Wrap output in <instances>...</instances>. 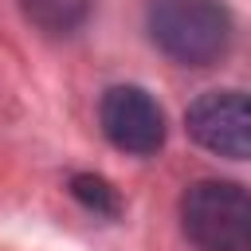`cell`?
Returning <instances> with one entry per match:
<instances>
[{"instance_id":"cell-1","label":"cell","mask_w":251,"mask_h":251,"mask_svg":"<svg viewBox=\"0 0 251 251\" xmlns=\"http://www.w3.org/2000/svg\"><path fill=\"white\" fill-rule=\"evenodd\" d=\"M153 43L180 67H208L231 43V16L220 0H149Z\"/></svg>"},{"instance_id":"cell-3","label":"cell","mask_w":251,"mask_h":251,"mask_svg":"<svg viewBox=\"0 0 251 251\" xmlns=\"http://www.w3.org/2000/svg\"><path fill=\"white\" fill-rule=\"evenodd\" d=\"M98 126L114 149L133 157H153L165 145V110L141 86H110L98 102Z\"/></svg>"},{"instance_id":"cell-2","label":"cell","mask_w":251,"mask_h":251,"mask_svg":"<svg viewBox=\"0 0 251 251\" xmlns=\"http://www.w3.org/2000/svg\"><path fill=\"white\" fill-rule=\"evenodd\" d=\"M180 227L196 251H251V188L196 180L180 196Z\"/></svg>"},{"instance_id":"cell-4","label":"cell","mask_w":251,"mask_h":251,"mask_svg":"<svg viewBox=\"0 0 251 251\" xmlns=\"http://www.w3.org/2000/svg\"><path fill=\"white\" fill-rule=\"evenodd\" d=\"M184 126L192 141L208 153L227 161H251V94L208 90L188 106Z\"/></svg>"},{"instance_id":"cell-6","label":"cell","mask_w":251,"mask_h":251,"mask_svg":"<svg viewBox=\"0 0 251 251\" xmlns=\"http://www.w3.org/2000/svg\"><path fill=\"white\" fill-rule=\"evenodd\" d=\"M71 196L82 204V208H90L94 216H118L122 212V200H118V192H114V184L110 180H102V176H94V173H75L71 176Z\"/></svg>"},{"instance_id":"cell-5","label":"cell","mask_w":251,"mask_h":251,"mask_svg":"<svg viewBox=\"0 0 251 251\" xmlns=\"http://www.w3.org/2000/svg\"><path fill=\"white\" fill-rule=\"evenodd\" d=\"M20 8L35 27L51 35H71L90 16V0H20Z\"/></svg>"}]
</instances>
